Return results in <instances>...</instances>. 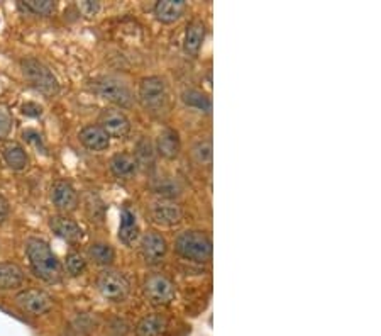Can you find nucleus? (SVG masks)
<instances>
[{"mask_svg": "<svg viewBox=\"0 0 381 336\" xmlns=\"http://www.w3.org/2000/svg\"><path fill=\"white\" fill-rule=\"evenodd\" d=\"M25 257L31 272L46 284H60L63 280V265L56 253L43 238H28L25 241Z\"/></svg>", "mask_w": 381, "mask_h": 336, "instance_id": "f257e3e1", "label": "nucleus"}, {"mask_svg": "<svg viewBox=\"0 0 381 336\" xmlns=\"http://www.w3.org/2000/svg\"><path fill=\"white\" fill-rule=\"evenodd\" d=\"M175 251L183 260L207 264L212 258V240L200 229H185L175 240Z\"/></svg>", "mask_w": 381, "mask_h": 336, "instance_id": "f03ea898", "label": "nucleus"}, {"mask_svg": "<svg viewBox=\"0 0 381 336\" xmlns=\"http://www.w3.org/2000/svg\"><path fill=\"white\" fill-rule=\"evenodd\" d=\"M90 89L95 96L111 102L117 109H129L134 104V94L129 83L113 75L97 76L90 82Z\"/></svg>", "mask_w": 381, "mask_h": 336, "instance_id": "7ed1b4c3", "label": "nucleus"}, {"mask_svg": "<svg viewBox=\"0 0 381 336\" xmlns=\"http://www.w3.org/2000/svg\"><path fill=\"white\" fill-rule=\"evenodd\" d=\"M21 70H23L24 78L28 80L29 85L45 97L51 98L60 94V82H58L56 75L38 58H24L21 61Z\"/></svg>", "mask_w": 381, "mask_h": 336, "instance_id": "20e7f679", "label": "nucleus"}, {"mask_svg": "<svg viewBox=\"0 0 381 336\" xmlns=\"http://www.w3.org/2000/svg\"><path fill=\"white\" fill-rule=\"evenodd\" d=\"M138 102L148 112H163L168 105V85L166 80L157 75H149L139 82Z\"/></svg>", "mask_w": 381, "mask_h": 336, "instance_id": "39448f33", "label": "nucleus"}, {"mask_svg": "<svg viewBox=\"0 0 381 336\" xmlns=\"http://www.w3.org/2000/svg\"><path fill=\"white\" fill-rule=\"evenodd\" d=\"M97 288L104 299L111 302H124L129 297L131 284L127 277L119 270L105 269L98 273Z\"/></svg>", "mask_w": 381, "mask_h": 336, "instance_id": "423d86ee", "label": "nucleus"}, {"mask_svg": "<svg viewBox=\"0 0 381 336\" xmlns=\"http://www.w3.org/2000/svg\"><path fill=\"white\" fill-rule=\"evenodd\" d=\"M144 295L153 306H168L177 297V286L164 273H151L144 280Z\"/></svg>", "mask_w": 381, "mask_h": 336, "instance_id": "0eeeda50", "label": "nucleus"}, {"mask_svg": "<svg viewBox=\"0 0 381 336\" xmlns=\"http://www.w3.org/2000/svg\"><path fill=\"white\" fill-rule=\"evenodd\" d=\"M16 306L29 316H43L53 308V297L39 288H25L16 295Z\"/></svg>", "mask_w": 381, "mask_h": 336, "instance_id": "6e6552de", "label": "nucleus"}, {"mask_svg": "<svg viewBox=\"0 0 381 336\" xmlns=\"http://www.w3.org/2000/svg\"><path fill=\"white\" fill-rule=\"evenodd\" d=\"M98 126L105 131L111 138L116 140H126L131 134V120L117 107H107L98 116Z\"/></svg>", "mask_w": 381, "mask_h": 336, "instance_id": "1a4fd4ad", "label": "nucleus"}, {"mask_svg": "<svg viewBox=\"0 0 381 336\" xmlns=\"http://www.w3.org/2000/svg\"><path fill=\"white\" fill-rule=\"evenodd\" d=\"M139 253L149 265H156L164 260L168 253V241L157 231H146L139 236Z\"/></svg>", "mask_w": 381, "mask_h": 336, "instance_id": "9d476101", "label": "nucleus"}, {"mask_svg": "<svg viewBox=\"0 0 381 336\" xmlns=\"http://www.w3.org/2000/svg\"><path fill=\"white\" fill-rule=\"evenodd\" d=\"M50 199L53 206L60 211L61 214L75 213L78 209V192L75 191L72 184L67 180H56L51 185Z\"/></svg>", "mask_w": 381, "mask_h": 336, "instance_id": "9b49d317", "label": "nucleus"}, {"mask_svg": "<svg viewBox=\"0 0 381 336\" xmlns=\"http://www.w3.org/2000/svg\"><path fill=\"white\" fill-rule=\"evenodd\" d=\"M149 214L151 219L160 226L173 228L183 221V211L175 200L157 199L149 206Z\"/></svg>", "mask_w": 381, "mask_h": 336, "instance_id": "f8f14e48", "label": "nucleus"}, {"mask_svg": "<svg viewBox=\"0 0 381 336\" xmlns=\"http://www.w3.org/2000/svg\"><path fill=\"white\" fill-rule=\"evenodd\" d=\"M207 36V25L202 19H193L186 24L185 36H183V53L186 56H199Z\"/></svg>", "mask_w": 381, "mask_h": 336, "instance_id": "ddd939ff", "label": "nucleus"}, {"mask_svg": "<svg viewBox=\"0 0 381 336\" xmlns=\"http://www.w3.org/2000/svg\"><path fill=\"white\" fill-rule=\"evenodd\" d=\"M50 228L58 238L68 243H78L83 238V229L75 219L68 218L67 214H56L50 218Z\"/></svg>", "mask_w": 381, "mask_h": 336, "instance_id": "4468645a", "label": "nucleus"}, {"mask_svg": "<svg viewBox=\"0 0 381 336\" xmlns=\"http://www.w3.org/2000/svg\"><path fill=\"white\" fill-rule=\"evenodd\" d=\"M156 155H160L164 160H177L182 153V140H179L178 131L171 129V127H164L156 138L155 143Z\"/></svg>", "mask_w": 381, "mask_h": 336, "instance_id": "2eb2a0df", "label": "nucleus"}, {"mask_svg": "<svg viewBox=\"0 0 381 336\" xmlns=\"http://www.w3.org/2000/svg\"><path fill=\"white\" fill-rule=\"evenodd\" d=\"M109 170L119 180H131V178L138 175L139 165L133 153L119 151L112 155L111 160H109Z\"/></svg>", "mask_w": 381, "mask_h": 336, "instance_id": "dca6fc26", "label": "nucleus"}, {"mask_svg": "<svg viewBox=\"0 0 381 336\" xmlns=\"http://www.w3.org/2000/svg\"><path fill=\"white\" fill-rule=\"evenodd\" d=\"M80 143L90 151H105L111 146V136L98 124H89L78 133Z\"/></svg>", "mask_w": 381, "mask_h": 336, "instance_id": "f3484780", "label": "nucleus"}, {"mask_svg": "<svg viewBox=\"0 0 381 336\" xmlns=\"http://www.w3.org/2000/svg\"><path fill=\"white\" fill-rule=\"evenodd\" d=\"M186 12V3L183 0H157L153 14L161 24L178 23Z\"/></svg>", "mask_w": 381, "mask_h": 336, "instance_id": "a211bd4d", "label": "nucleus"}, {"mask_svg": "<svg viewBox=\"0 0 381 336\" xmlns=\"http://www.w3.org/2000/svg\"><path fill=\"white\" fill-rule=\"evenodd\" d=\"M2 158L10 170L23 171L29 167V155L17 141H7L2 146Z\"/></svg>", "mask_w": 381, "mask_h": 336, "instance_id": "6ab92c4d", "label": "nucleus"}, {"mask_svg": "<svg viewBox=\"0 0 381 336\" xmlns=\"http://www.w3.org/2000/svg\"><path fill=\"white\" fill-rule=\"evenodd\" d=\"M119 241L126 246H133L135 241L141 236V231H139L138 219H135V214L127 207H124L120 211V224H119Z\"/></svg>", "mask_w": 381, "mask_h": 336, "instance_id": "aec40b11", "label": "nucleus"}, {"mask_svg": "<svg viewBox=\"0 0 381 336\" xmlns=\"http://www.w3.org/2000/svg\"><path fill=\"white\" fill-rule=\"evenodd\" d=\"M24 284V270L14 262H0V291H16Z\"/></svg>", "mask_w": 381, "mask_h": 336, "instance_id": "412c9836", "label": "nucleus"}, {"mask_svg": "<svg viewBox=\"0 0 381 336\" xmlns=\"http://www.w3.org/2000/svg\"><path fill=\"white\" fill-rule=\"evenodd\" d=\"M168 330V319L163 314H148L135 326V336H164Z\"/></svg>", "mask_w": 381, "mask_h": 336, "instance_id": "4be33fe9", "label": "nucleus"}, {"mask_svg": "<svg viewBox=\"0 0 381 336\" xmlns=\"http://www.w3.org/2000/svg\"><path fill=\"white\" fill-rule=\"evenodd\" d=\"M87 255H89L90 262H94L98 266H104V269H109L116 260V250H113L112 244L105 243V241L91 243L89 250H87Z\"/></svg>", "mask_w": 381, "mask_h": 336, "instance_id": "5701e85b", "label": "nucleus"}, {"mask_svg": "<svg viewBox=\"0 0 381 336\" xmlns=\"http://www.w3.org/2000/svg\"><path fill=\"white\" fill-rule=\"evenodd\" d=\"M182 101L186 107L193 109V111L204 112V114H210L212 112V101L210 97L205 96L202 90L197 89H186L183 90Z\"/></svg>", "mask_w": 381, "mask_h": 336, "instance_id": "b1692460", "label": "nucleus"}, {"mask_svg": "<svg viewBox=\"0 0 381 336\" xmlns=\"http://www.w3.org/2000/svg\"><path fill=\"white\" fill-rule=\"evenodd\" d=\"M153 191L157 196L161 197V199H166V200H173L177 199V197L182 196L183 187L179 185V182L177 178L173 177H161L155 180V184H153Z\"/></svg>", "mask_w": 381, "mask_h": 336, "instance_id": "393cba45", "label": "nucleus"}, {"mask_svg": "<svg viewBox=\"0 0 381 336\" xmlns=\"http://www.w3.org/2000/svg\"><path fill=\"white\" fill-rule=\"evenodd\" d=\"M155 145L148 140V138H141L135 145L134 158L138 162L139 167H153L155 165Z\"/></svg>", "mask_w": 381, "mask_h": 336, "instance_id": "a878e982", "label": "nucleus"}, {"mask_svg": "<svg viewBox=\"0 0 381 336\" xmlns=\"http://www.w3.org/2000/svg\"><path fill=\"white\" fill-rule=\"evenodd\" d=\"M19 7L25 12L41 17L51 16L56 10V3L53 0H25V2H19Z\"/></svg>", "mask_w": 381, "mask_h": 336, "instance_id": "bb28decb", "label": "nucleus"}, {"mask_svg": "<svg viewBox=\"0 0 381 336\" xmlns=\"http://www.w3.org/2000/svg\"><path fill=\"white\" fill-rule=\"evenodd\" d=\"M192 156L197 165L210 167L212 158H214V149H212L210 140H199L192 148Z\"/></svg>", "mask_w": 381, "mask_h": 336, "instance_id": "cd10ccee", "label": "nucleus"}, {"mask_svg": "<svg viewBox=\"0 0 381 336\" xmlns=\"http://www.w3.org/2000/svg\"><path fill=\"white\" fill-rule=\"evenodd\" d=\"M65 270L69 277H80L87 272V260L78 251H69L65 258Z\"/></svg>", "mask_w": 381, "mask_h": 336, "instance_id": "c85d7f7f", "label": "nucleus"}, {"mask_svg": "<svg viewBox=\"0 0 381 336\" xmlns=\"http://www.w3.org/2000/svg\"><path fill=\"white\" fill-rule=\"evenodd\" d=\"M12 124L14 118L10 114V111L6 105H0V141L9 136V133L12 131Z\"/></svg>", "mask_w": 381, "mask_h": 336, "instance_id": "c756f323", "label": "nucleus"}, {"mask_svg": "<svg viewBox=\"0 0 381 336\" xmlns=\"http://www.w3.org/2000/svg\"><path fill=\"white\" fill-rule=\"evenodd\" d=\"M78 9L83 16L91 19V17H95L100 12V3L94 2V0H83V2L78 3Z\"/></svg>", "mask_w": 381, "mask_h": 336, "instance_id": "7c9ffc66", "label": "nucleus"}, {"mask_svg": "<svg viewBox=\"0 0 381 336\" xmlns=\"http://www.w3.org/2000/svg\"><path fill=\"white\" fill-rule=\"evenodd\" d=\"M23 138H24L25 141H28V143H31L32 146H36V148H38V149H41V151H46L45 143H43L41 134H39L36 129H25V131H23Z\"/></svg>", "mask_w": 381, "mask_h": 336, "instance_id": "2f4dec72", "label": "nucleus"}, {"mask_svg": "<svg viewBox=\"0 0 381 336\" xmlns=\"http://www.w3.org/2000/svg\"><path fill=\"white\" fill-rule=\"evenodd\" d=\"M21 111L28 118H39L43 114V107L39 104H36V102H25L23 107H21Z\"/></svg>", "mask_w": 381, "mask_h": 336, "instance_id": "473e14b6", "label": "nucleus"}, {"mask_svg": "<svg viewBox=\"0 0 381 336\" xmlns=\"http://www.w3.org/2000/svg\"><path fill=\"white\" fill-rule=\"evenodd\" d=\"M9 213H10L9 200H7L6 197L0 193V226H2L3 222L7 221V218H9Z\"/></svg>", "mask_w": 381, "mask_h": 336, "instance_id": "72a5a7b5", "label": "nucleus"}]
</instances>
